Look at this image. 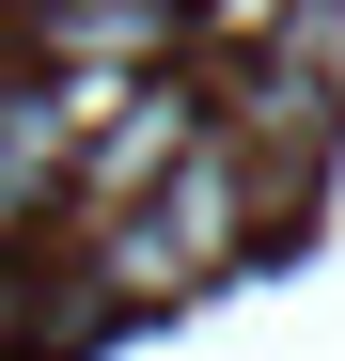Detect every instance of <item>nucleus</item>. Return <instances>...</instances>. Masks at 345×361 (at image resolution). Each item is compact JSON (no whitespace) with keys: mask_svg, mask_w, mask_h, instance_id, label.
I'll return each mask as SVG.
<instances>
[{"mask_svg":"<svg viewBox=\"0 0 345 361\" xmlns=\"http://www.w3.org/2000/svg\"><path fill=\"white\" fill-rule=\"evenodd\" d=\"M189 142H204L189 94H126V110H94V126H79V173H94V204H142Z\"/></svg>","mask_w":345,"mask_h":361,"instance_id":"nucleus-1","label":"nucleus"},{"mask_svg":"<svg viewBox=\"0 0 345 361\" xmlns=\"http://www.w3.org/2000/svg\"><path fill=\"white\" fill-rule=\"evenodd\" d=\"M267 47H282V63H299V79H314L330 110H345V0H299V16H282Z\"/></svg>","mask_w":345,"mask_h":361,"instance_id":"nucleus-2","label":"nucleus"}]
</instances>
